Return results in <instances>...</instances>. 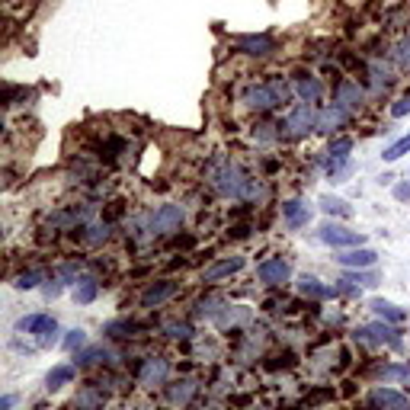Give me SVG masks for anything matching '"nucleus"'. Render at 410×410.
<instances>
[{"instance_id": "10", "label": "nucleus", "mask_w": 410, "mask_h": 410, "mask_svg": "<svg viewBox=\"0 0 410 410\" xmlns=\"http://www.w3.org/2000/svg\"><path fill=\"white\" fill-rule=\"evenodd\" d=\"M237 49L244 51V55H257V58H263V55H273L276 51V39L273 35H241L237 39Z\"/></svg>"}, {"instance_id": "27", "label": "nucleus", "mask_w": 410, "mask_h": 410, "mask_svg": "<svg viewBox=\"0 0 410 410\" xmlns=\"http://www.w3.org/2000/svg\"><path fill=\"white\" fill-rule=\"evenodd\" d=\"M321 209H324L327 215H350V212H352L343 199H330V196H324V199H321Z\"/></svg>"}, {"instance_id": "13", "label": "nucleus", "mask_w": 410, "mask_h": 410, "mask_svg": "<svg viewBox=\"0 0 410 410\" xmlns=\"http://www.w3.org/2000/svg\"><path fill=\"white\" fill-rule=\"evenodd\" d=\"M375 259H378V253L375 250H368V247H356V250H346V253H340L336 257V263L340 266H346V269H368V266H375Z\"/></svg>"}, {"instance_id": "1", "label": "nucleus", "mask_w": 410, "mask_h": 410, "mask_svg": "<svg viewBox=\"0 0 410 410\" xmlns=\"http://www.w3.org/2000/svg\"><path fill=\"white\" fill-rule=\"evenodd\" d=\"M212 186H215V193H221L225 199H244V196H253L257 193V186L247 173H244L237 164L225 160V164H218L212 170Z\"/></svg>"}, {"instance_id": "12", "label": "nucleus", "mask_w": 410, "mask_h": 410, "mask_svg": "<svg viewBox=\"0 0 410 410\" xmlns=\"http://www.w3.org/2000/svg\"><path fill=\"white\" fill-rule=\"evenodd\" d=\"M173 295H176V282H170V279L154 282L142 292V308H157V305H164L167 298H173Z\"/></svg>"}, {"instance_id": "23", "label": "nucleus", "mask_w": 410, "mask_h": 410, "mask_svg": "<svg viewBox=\"0 0 410 410\" xmlns=\"http://www.w3.org/2000/svg\"><path fill=\"white\" fill-rule=\"evenodd\" d=\"M368 308L375 311L378 318H385V321H394V324H398V321H404V311L398 308V305L385 302V298H372V305H368Z\"/></svg>"}, {"instance_id": "4", "label": "nucleus", "mask_w": 410, "mask_h": 410, "mask_svg": "<svg viewBox=\"0 0 410 410\" xmlns=\"http://www.w3.org/2000/svg\"><path fill=\"white\" fill-rule=\"evenodd\" d=\"M356 340L359 343H372V346H398L401 343V336H398V330H391V327L385 324H368V327H356Z\"/></svg>"}, {"instance_id": "11", "label": "nucleus", "mask_w": 410, "mask_h": 410, "mask_svg": "<svg viewBox=\"0 0 410 410\" xmlns=\"http://www.w3.org/2000/svg\"><path fill=\"white\" fill-rule=\"evenodd\" d=\"M368 401L378 410H407L410 407L407 398L401 391H394V388H375V391L368 394Z\"/></svg>"}, {"instance_id": "37", "label": "nucleus", "mask_w": 410, "mask_h": 410, "mask_svg": "<svg viewBox=\"0 0 410 410\" xmlns=\"http://www.w3.org/2000/svg\"><path fill=\"white\" fill-rule=\"evenodd\" d=\"M84 343H87V334H84V330H71V334L65 336V350H80Z\"/></svg>"}, {"instance_id": "8", "label": "nucleus", "mask_w": 410, "mask_h": 410, "mask_svg": "<svg viewBox=\"0 0 410 410\" xmlns=\"http://www.w3.org/2000/svg\"><path fill=\"white\" fill-rule=\"evenodd\" d=\"M183 221V209L180 205H160L151 215V234H170Z\"/></svg>"}, {"instance_id": "30", "label": "nucleus", "mask_w": 410, "mask_h": 410, "mask_svg": "<svg viewBox=\"0 0 410 410\" xmlns=\"http://www.w3.org/2000/svg\"><path fill=\"white\" fill-rule=\"evenodd\" d=\"M100 359H109V352L103 350V346H93V350L77 356V366H93V362H100Z\"/></svg>"}, {"instance_id": "24", "label": "nucleus", "mask_w": 410, "mask_h": 410, "mask_svg": "<svg viewBox=\"0 0 410 410\" xmlns=\"http://www.w3.org/2000/svg\"><path fill=\"white\" fill-rule=\"evenodd\" d=\"M45 382H49V391H58L61 385L74 382V368H71V366H55L49 372V378H45Z\"/></svg>"}, {"instance_id": "29", "label": "nucleus", "mask_w": 410, "mask_h": 410, "mask_svg": "<svg viewBox=\"0 0 410 410\" xmlns=\"http://www.w3.org/2000/svg\"><path fill=\"white\" fill-rule=\"evenodd\" d=\"M382 378H388V382H410V366H385Z\"/></svg>"}, {"instance_id": "26", "label": "nucleus", "mask_w": 410, "mask_h": 410, "mask_svg": "<svg viewBox=\"0 0 410 410\" xmlns=\"http://www.w3.org/2000/svg\"><path fill=\"white\" fill-rule=\"evenodd\" d=\"M404 154H410V135H404V138H398L394 144H388L382 157H385V160H401Z\"/></svg>"}, {"instance_id": "3", "label": "nucleus", "mask_w": 410, "mask_h": 410, "mask_svg": "<svg viewBox=\"0 0 410 410\" xmlns=\"http://www.w3.org/2000/svg\"><path fill=\"white\" fill-rule=\"evenodd\" d=\"M17 330L35 334L42 346H51L55 340H58V324H55V318H49V314H29V318H19Z\"/></svg>"}, {"instance_id": "9", "label": "nucleus", "mask_w": 410, "mask_h": 410, "mask_svg": "<svg viewBox=\"0 0 410 410\" xmlns=\"http://www.w3.org/2000/svg\"><path fill=\"white\" fill-rule=\"evenodd\" d=\"M170 375V362L164 356H148L142 366V385L154 388V385H164Z\"/></svg>"}, {"instance_id": "22", "label": "nucleus", "mask_w": 410, "mask_h": 410, "mask_svg": "<svg viewBox=\"0 0 410 410\" xmlns=\"http://www.w3.org/2000/svg\"><path fill=\"white\" fill-rule=\"evenodd\" d=\"M298 292H302L305 298H330V295H334L327 285H321L314 276H302V279H298Z\"/></svg>"}, {"instance_id": "34", "label": "nucleus", "mask_w": 410, "mask_h": 410, "mask_svg": "<svg viewBox=\"0 0 410 410\" xmlns=\"http://www.w3.org/2000/svg\"><path fill=\"white\" fill-rule=\"evenodd\" d=\"M132 330H138V327L126 324V321H112V324H106V334L109 336H132Z\"/></svg>"}, {"instance_id": "5", "label": "nucleus", "mask_w": 410, "mask_h": 410, "mask_svg": "<svg viewBox=\"0 0 410 410\" xmlns=\"http://www.w3.org/2000/svg\"><path fill=\"white\" fill-rule=\"evenodd\" d=\"M285 128H289V135L302 138V135H308L311 128H318V112L311 109V103H302V106L292 109V116L285 119Z\"/></svg>"}, {"instance_id": "19", "label": "nucleus", "mask_w": 410, "mask_h": 410, "mask_svg": "<svg viewBox=\"0 0 410 410\" xmlns=\"http://www.w3.org/2000/svg\"><path fill=\"white\" fill-rule=\"evenodd\" d=\"M96 292H100V282H96V279H90V276L77 279V285H74V302L77 305H90L93 298H96Z\"/></svg>"}, {"instance_id": "35", "label": "nucleus", "mask_w": 410, "mask_h": 410, "mask_svg": "<svg viewBox=\"0 0 410 410\" xmlns=\"http://www.w3.org/2000/svg\"><path fill=\"white\" fill-rule=\"evenodd\" d=\"M215 305H221V302H218V298H209V302H199V305H196V311H193V314H196V318H218V308H215Z\"/></svg>"}, {"instance_id": "7", "label": "nucleus", "mask_w": 410, "mask_h": 410, "mask_svg": "<svg viewBox=\"0 0 410 410\" xmlns=\"http://www.w3.org/2000/svg\"><path fill=\"white\" fill-rule=\"evenodd\" d=\"M321 241L330 244V247H362L359 231H350V228H343V225H330V221L321 228Z\"/></svg>"}, {"instance_id": "18", "label": "nucleus", "mask_w": 410, "mask_h": 410, "mask_svg": "<svg viewBox=\"0 0 410 410\" xmlns=\"http://www.w3.org/2000/svg\"><path fill=\"white\" fill-rule=\"evenodd\" d=\"M196 391H199V385H196L193 378H183V382H176V385L167 388V398H170V404H186Z\"/></svg>"}, {"instance_id": "41", "label": "nucleus", "mask_w": 410, "mask_h": 410, "mask_svg": "<svg viewBox=\"0 0 410 410\" xmlns=\"http://www.w3.org/2000/svg\"><path fill=\"white\" fill-rule=\"evenodd\" d=\"M394 196H398V199H410V186H398V189H394Z\"/></svg>"}, {"instance_id": "2", "label": "nucleus", "mask_w": 410, "mask_h": 410, "mask_svg": "<svg viewBox=\"0 0 410 410\" xmlns=\"http://www.w3.org/2000/svg\"><path fill=\"white\" fill-rule=\"evenodd\" d=\"M289 100V84L285 80H279V77H273V80H266V84H253L250 90L244 93V106L247 109H273V106H282V103Z\"/></svg>"}, {"instance_id": "38", "label": "nucleus", "mask_w": 410, "mask_h": 410, "mask_svg": "<svg viewBox=\"0 0 410 410\" xmlns=\"http://www.w3.org/2000/svg\"><path fill=\"white\" fill-rule=\"evenodd\" d=\"M189 334H193V327L189 324H170L167 327V336H173V340H186Z\"/></svg>"}, {"instance_id": "39", "label": "nucleus", "mask_w": 410, "mask_h": 410, "mask_svg": "<svg viewBox=\"0 0 410 410\" xmlns=\"http://www.w3.org/2000/svg\"><path fill=\"white\" fill-rule=\"evenodd\" d=\"M407 112H410V96H401V100L391 106V116H394V119H401V116H407Z\"/></svg>"}, {"instance_id": "28", "label": "nucleus", "mask_w": 410, "mask_h": 410, "mask_svg": "<svg viewBox=\"0 0 410 410\" xmlns=\"http://www.w3.org/2000/svg\"><path fill=\"white\" fill-rule=\"evenodd\" d=\"M350 151H352L350 138H336V142L330 144V151H327V154H330V160H346V157H350Z\"/></svg>"}, {"instance_id": "15", "label": "nucleus", "mask_w": 410, "mask_h": 410, "mask_svg": "<svg viewBox=\"0 0 410 410\" xmlns=\"http://www.w3.org/2000/svg\"><path fill=\"white\" fill-rule=\"evenodd\" d=\"M282 218H285V225H289V228H305L311 221V205H305V202H298V199L285 202V205H282Z\"/></svg>"}, {"instance_id": "17", "label": "nucleus", "mask_w": 410, "mask_h": 410, "mask_svg": "<svg viewBox=\"0 0 410 410\" xmlns=\"http://www.w3.org/2000/svg\"><path fill=\"white\" fill-rule=\"evenodd\" d=\"M336 100H340V106H346V109L362 106V90H359V84H352V80H343V84L336 87Z\"/></svg>"}, {"instance_id": "25", "label": "nucleus", "mask_w": 410, "mask_h": 410, "mask_svg": "<svg viewBox=\"0 0 410 410\" xmlns=\"http://www.w3.org/2000/svg\"><path fill=\"white\" fill-rule=\"evenodd\" d=\"M250 318V311L247 308H241V305H231V308H225V311H218V327H228V324H237V321H247Z\"/></svg>"}, {"instance_id": "6", "label": "nucleus", "mask_w": 410, "mask_h": 410, "mask_svg": "<svg viewBox=\"0 0 410 410\" xmlns=\"http://www.w3.org/2000/svg\"><path fill=\"white\" fill-rule=\"evenodd\" d=\"M257 276L263 285H282V282H289V276H292V266H289L282 257H273V259H263V263H259Z\"/></svg>"}, {"instance_id": "14", "label": "nucleus", "mask_w": 410, "mask_h": 410, "mask_svg": "<svg viewBox=\"0 0 410 410\" xmlns=\"http://www.w3.org/2000/svg\"><path fill=\"white\" fill-rule=\"evenodd\" d=\"M241 269H244V257H228V259H221V263H215V266L205 269L202 279H205V282H218V279L234 276V273H241Z\"/></svg>"}, {"instance_id": "40", "label": "nucleus", "mask_w": 410, "mask_h": 410, "mask_svg": "<svg viewBox=\"0 0 410 410\" xmlns=\"http://www.w3.org/2000/svg\"><path fill=\"white\" fill-rule=\"evenodd\" d=\"M13 404H17V398H13V394H7V398L0 401V410H10V407H13Z\"/></svg>"}, {"instance_id": "16", "label": "nucleus", "mask_w": 410, "mask_h": 410, "mask_svg": "<svg viewBox=\"0 0 410 410\" xmlns=\"http://www.w3.org/2000/svg\"><path fill=\"white\" fill-rule=\"evenodd\" d=\"M343 122H346V106H340V103H336V106H327L324 112L318 116L321 132H334V128H340Z\"/></svg>"}, {"instance_id": "20", "label": "nucleus", "mask_w": 410, "mask_h": 410, "mask_svg": "<svg viewBox=\"0 0 410 410\" xmlns=\"http://www.w3.org/2000/svg\"><path fill=\"white\" fill-rule=\"evenodd\" d=\"M295 90H298V96H302L305 103H314L321 93H324V87H321L318 77H298V80H295Z\"/></svg>"}, {"instance_id": "32", "label": "nucleus", "mask_w": 410, "mask_h": 410, "mask_svg": "<svg viewBox=\"0 0 410 410\" xmlns=\"http://www.w3.org/2000/svg\"><path fill=\"white\" fill-rule=\"evenodd\" d=\"M394 61H398L404 71L410 67V39H401V42L394 45Z\"/></svg>"}, {"instance_id": "21", "label": "nucleus", "mask_w": 410, "mask_h": 410, "mask_svg": "<svg viewBox=\"0 0 410 410\" xmlns=\"http://www.w3.org/2000/svg\"><path fill=\"white\" fill-rule=\"evenodd\" d=\"M103 404H106L103 391H93V388H84V391L74 398V407L77 410H103Z\"/></svg>"}, {"instance_id": "36", "label": "nucleus", "mask_w": 410, "mask_h": 410, "mask_svg": "<svg viewBox=\"0 0 410 410\" xmlns=\"http://www.w3.org/2000/svg\"><path fill=\"white\" fill-rule=\"evenodd\" d=\"M106 237H109V228L106 225H93V228H87V234H84V241L87 244H100V241H106Z\"/></svg>"}, {"instance_id": "33", "label": "nucleus", "mask_w": 410, "mask_h": 410, "mask_svg": "<svg viewBox=\"0 0 410 410\" xmlns=\"http://www.w3.org/2000/svg\"><path fill=\"white\" fill-rule=\"evenodd\" d=\"M39 273H35V269H29V273H19L17 279H13V285H17V289H26V292H29V289H35V285H39Z\"/></svg>"}, {"instance_id": "31", "label": "nucleus", "mask_w": 410, "mask_h": 410, "mask_svg": "<svg viewBox=\"0 0 410 410\" xmlns=\"http://www.w3.org/2000/svg\"><path fill=\"white\" fill-rule=\"evenodd\" d=\"M340 282H356V285H368L372 289V285H378V276L375 273H346Z\"/></svg>"}]
</instances>
